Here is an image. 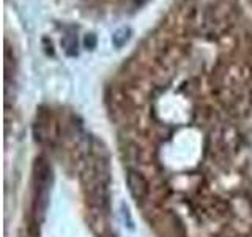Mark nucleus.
I'll return each mask as SVG.
<instances>
[{"label": "nucleus", "mask_w": 252, "mask_h": 237, "mask_svg": "<svg viewBox=\"0 0 252 237\" xmlns=\"http://www.w3.org/2000/svg\"><path fill=\"white\" fill-rule=\"evenodd\" d=\"M126 184H128L129 193L132 195V198L137 202L144 201L150 192V187H148V182H147L145 176L136 169H128V172H126Z\"/></svg>", "instance_id": "1"}, {"label": "nucleus", "mask_w": 252, "mask_h": 237, "mask_svg": "<svg viewBox=\"0 0 252 237\" xmlns=\"http://www.w3.org/2000/svg\"><path fill=\"white\" fill-rule=\"evenodd\" d=\"M131 34H132V30L129 27H120V29H117L114 32V35H112V44H114V47H117V49L123 47L126 43L129 41Z\"/></svg>", "instance_id": "2"}, {"label": "nucleus", "mask_w": 252, "mask_h": 237, "mask_svg": "<svg viewBox=\"0 0 252 237\" xmlns=\"http://www.w3.org/2000/svg\"><path fill=\"white\" fill-rule=\"evenodd\" d=\"M63 44H65V51L68 55H77V40L74 35H69V38L65 40Z\"/></svg>", "instance_id": "3"}, {"label": "nucleus", "mask_w": 252, "mask_h": 237, "mask_svg": "<svg viewBox=\"0 0 252 237\" xmlns=\"http://www.w3.org/2000/svg\"><path fill=\"white\" fill-rule=\"evenodd\" d=\"M84 44H85L87 49L93 51L94 47H96V35H94V34H87L85 38H84Z\"/></svg>", "instance_id": "4"}, {"label": "nucleus", "mask_w": 252, "mask_h": 237, "mask_svg": "<svg viewBox=\"0 0 252 237\" xmlns=\"http://www.w3.org/2000/svg\"><path fill=\"white\" fill-rule=\"evenodd\" d=\"M147 2H148V0H134V3H136L137 6H142L144 3H147Z\"/></svg>", "instance_id": "5"}]
</instances>
